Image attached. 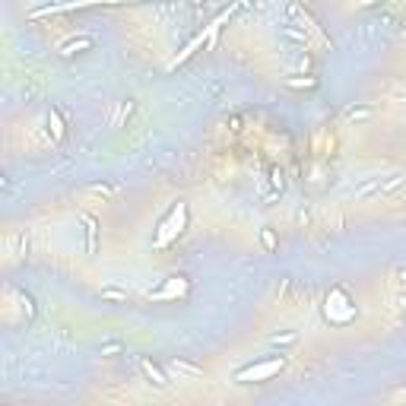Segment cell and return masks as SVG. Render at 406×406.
<instances>
[{"label": "cell", "mask_w": 406, "mask_h": 406, "mask_svg": "<svg viewBox=\"0 0 406 406\" xmlns=\"http://www.w3.org/2000/svg\"><path fill=\"white\" fill-rule=\"evenodd\" d=\"M282 362H267V365H257V368H248V371H238V381H245V378H267L273 375V371H279Z\"/></svg>", "instance_id": "1"}, {"label": "cell", "mask_w": 406, "mask_h": 406, "mask_svg": "<svg viewBox=\"0 0 406 406\" xmlns=\"http://www.w3.org/2000/svg\"><path fill=\"white\" fill-rule=\"evenodd\" d=\"M86 48H92V38H73V42H64V45H60V54H64V57H70V54L86 51Z\"/></svg>", "instance_id": "2"}, {"label": "cell", "mask_w": 406, "mask_h": 406, "mask_svg": "<svg viewBox=\"0 0 406 406\" xmlns=\"http://www.w3.org/2000/svg\"><path fill=\"white\" fill-rule=\"evenodd\" d=\"M381 181H384V178H371L368 184H362V187H358L353 197H355V200H365V197H375V194H381Z\"/></svg>", "instance_id": "3"}, {"label": "cell", "mask_w": 406, "mask_h": 406, "mask_svg": "<svg viewBox=\"0 0 406 406\" xmlns=\"http://www.w3.org/2000/svg\"><path fill=\"white\" fill-rule=\"evenodd\" d=\"M143 371H146V375L152 378V384H155V387H168V381H165V378H162V371L155 368V365L150 362V358H143Z\"/></svg>", "instance_id": "4"}, {"label": "cell", "mask_w": 406, "mask_h": 406, "mask_svg": "<svg viewBox=\"0 0 406 406\" xmlns=\"http://www.w3.org/2000/svg\"><path fill=\"white\" fill-rule=\"evenodd\" d=\"M406 181V175H400V172H394V175H387V178L381 181V194H390V191H397Z\"/></svg>", "instance_id": "5"}, {"label": "cell", "mask_w": 406, "mask_h": 406, "mask_svg": "<svg viewBox=\"0 0 406 406\" xmlns=\"http://www.w3.org/2000/svg\"><path fill=\"white\" fill-rule=\"evenodd\" d=\"M83 226H86V238H89V254H96V232H99V226H96L92 216H83Z\"/></svg>", "instance_id": "6"}, {"label": "cell", "mask_w": 406, "mask_h": 406, "mask_svg": "<svg viewBox=\"0 0 406 406\" xmlns=\"http://www.w3.org/2000/svg\"><path fill=\"white\" fill-rule=\"evenodd\" d=\"M203 38H206V35H197V38H194V42H191V45H187V48H184V51H181V54H178V60H172V67H178V64H181V60H187V57H191V54H194V51H197V48H200V45H203Z\"/></svg>", "instance_id": "7"}, {"label": "cell", "mask_w": 406, "mask_h": 406, "mask_svg": "<svg viewBox=\"0 0 406 406\" xmlns=\"http://www.w3.org/2000/svg\"><path fill=\"white\" fill-rule=\"evenodd\" d=\"M172 371H181V375H191V378H200L203 368H197V365H187V362H172Z\"/></svg>", "instance_id": "8"}, {"label": "cell", "mask_w": 406, "mask_h": 406, "mask_svg": "<svg viewBox=\"0 0 406 406\" xmlns=\"http://www.w3.org/2000/svg\"><path fill=\"white\" fill-rule=\"evenodd\" d=\"M295 340H299V333L292 330V333H276L270 343H273V346H289V343H295Z\"/></svg>", "instance_id": "9"}, {"label": "cell", "mask_w": 406, "mask_h": 406, "mask_svg": "<svg viewBox=\"0 0 406 406\" xmlns=\"http://www.w3.org/2000/svg\"><path fill=\"white\" fill-rule=\"evenodd\" d=\"M282 32H286V35L292 38V42H299V45H308V32H299V29H292V25H286Z\"/></svg>", "instance_id": "10"}, {"label": "cell", "mask_w": 406, "mask_h": 406, "mask_svg": "<svg viewBox=\"0 0 406 406\" xmlns=\"http://www.w3.org/2000/svg\"><path fill=\"white\" fill-rule=\"evenodd\" d=\"M371 114V108H349L346 111V121H365Z\"/></svg>", "instance_id": "11"}, {"label": "cell", "mask_w": 406, "mask_h": 406, "mask_svg": "<svg viewBox=\"0 0 406 406\" xmlns=\"http://www.w3.org/2000/svg\"><path fill=\"white\" fill-rule=\"evenodd\" d=\"M48 124L54 127V137H57V140H60V137H64V121H60V118H57V111H51V118H48Z\"/></svg>", "instance_id": "12"}, {"label": "cell", "mask_w": 406, "mask_h": 406, "mask_svg": "<svg viewBox=\"0 0 406 406\" xmlns=\"http://www.w3.org/2000/svg\"><path fill=\"white\" fill-rule=\"evenodd\" d=\"M289 86H292V89H314V79H311V76H304V79H289Z\"/></svg>", "instance_id": "13"}, {"label": "cell", "mask_w": 406, "mask_h": 406, "mask_svg": "<svg viewBox=\"0 0 406 406\" xmlns=\"http://www.w3.org/2000/svg\"><path fill=\"white\" fill-rule=\"evenodd\" d=\"M102 299H114V302H124L127 292H121V289H102Z\"/></svg>", "instance_id": "14"}, {"label": "cell", "mask_w": 406, "mask_h": 406, "mask_svg": "<svg viewBox=\"0 0 406 406\" xmlns=\"http://www.w3.org/2000/svg\"><path fill=\"white\" fill-rule=\"evenodd\" d=\"M114 353H121V343H105L102 346V355H114Z\"/></svg>", "instance_id": "15"}, {"label": "cell", "mask_w": 406, "mask_h": 406, "mask_svg": "<svg viewBox=\"0 0 406 406\" xmlns=\"http://www.w3.org/2000/svg\"><path fill=\"white\" fill-rule=\"evenodd\" d=\"M92 191H96V194H114V187H108V184H92Z\"/></svg>", "instance_id": "16"}, {"label": "cell", "mask_w": 406, "mask_h": 406, "mask_svg": "<svg viewBox=\"0 0 406 406\" xmlns=\"http://www.w3.org/2000/svg\"><path fill=\"white\" fill-rule=\"evenodd\" d=\"M263 245H267V248H273V245H276V238H273V232H263Z\"/></svg>", "instance_id": "17"}, {"label": "cell", "mask_w": 406, "mask_h": 406, "mask_svg": "<svg viewBox=\"0 0 406 406\" xmlns=\"http://www.w3.org/2000/svg\"><path fill=\"white\" fill-rule=\"evenodd\" d=\"M362 3H375V0H362Z\"/></svg>", "instance_id": "18"}, {"label": "cell", "mask_w": 406, "mask_h": 406, "mask_svg": "<svg viewBox=\"0 0 406 406\" xmlns=\"http://www.w3.org/2000/svg\"><path fill=\"white\" fill-rule=\"evenodd\" d=\"M241 3H248V0H241Z\"/></svg>", "instance_id": "19"}]
</instances>
